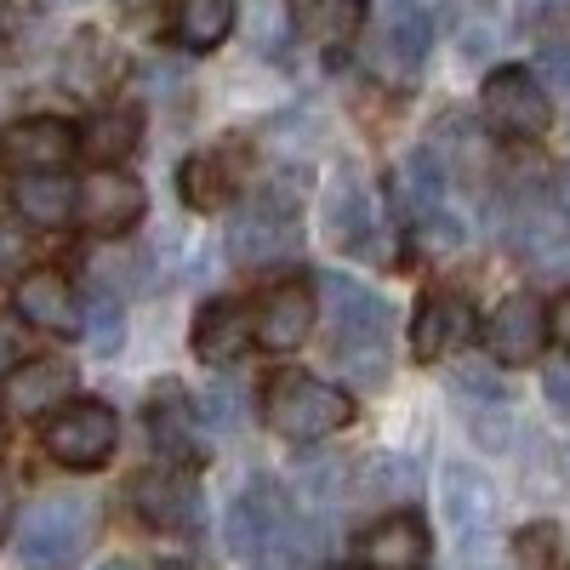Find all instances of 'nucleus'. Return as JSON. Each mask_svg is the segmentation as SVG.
Returning a JSON list of instances; mask_svg holds the SVG:
<instances>
[{"mask_svg": "<svg viewBox=\"0 0 570 570\" xmlns=\"http://www.w3.org/2000/svg\"><path fill=\"white\" fill-rule=\"evenodd\" d=\"M468 570H508V564L497 559V548H480V553H468Z\"/></svg>", "mask_w": 570, "mask_h": 570, "instance_id": "nucleus-40", "label": "nucleus"}, {"mask_svg": "<svg viewBox=\"0 0 570 570\" xmlns=\"http://www.w3.org/2000/svg\"><path fill=\"white\" fill-rule=\"evenodd\" d=\"M18 246H23L18 234H7V228H0V274H7V268L18 263Z\"/></svg>", "mask_w": 570, "mask_h": 570, "instance_id": "nucleus-39", "label": "nucleus"}, {"mask_svg": "<svg viewBox=\"0 0 570 570\" xmlns=\"http://www.w3.org/2000/svg\"><path fill=\"white\" fill-rule=\"evenodd\" d=\"M314 314H320V303H314V292H308L303 279L274 285V292L257 303V348H268V354H292L297 343H308Z\"/></svg>", "mask_w": 570, "mask_h": 570, "instance_id": "nucleus-15", "label": "nucleus"}, {"mask_svg": "<svg viewBox=\"0 0 570 570\" xmlns=\"http://www.w3.org/2000/svg\"><path fill=\"white\" fill-rule=\"evenodd\" d=\"M513 246L537 257V263H564L570 257V217H553V212H525L513 228Z\"/></svg>", "mask_w": 570, "mask_h": 570, "instance_id": "nucleus-28", "label": "nucleus"}, {"mask_svg": "<svg viewBox=\"0 0 570 570\" xmlns=\"http://www.w3.org/2000/svg\"><path fill=\"white\" fill-rule=\"evenodd\" d=\"M12 303H18V314H23L35 331H46V337H69V331H80L75 285H69V274H58V268H29V274H18Z\"/></svg>", "mask_w": 570, "mask_h": 570, "instance_id": "nucleus-13", "label": "nucleus"}, {"mask_svg": "<svg viewBox=\"0 0 570 570\" xmlns=\"http://www.w3.org/2000/svg\"><path fill=\"white\" fill-rule=\"evenodd\" d=\"M149 434H155V445L171 456V468H195V462L206 456V434L195 428V416H188V405H183L177 389H166V394L149 405Z\"/></svg>", "mask_w": 570, "mask_h": 570, "instance_id": "nucleus-24", "label": "nucleus"}, {"mask_svg": "<svg viewBox=\"0 0 570 570\" xmlns=\"http://www.w3.org/2000/svg\"><path fill=\"white\" fill-rule=\"evenodd\" d=\"M542 389H548V400H553V411L570 422V365H553L548 376H542Z\"/></svg>", "mask_w": 570, "mask_h": 570, "instance_id": "nucleus-33", "label": "nucleus"}, {"mask_svg": "<svg viewBox=\"0 0 570 570\" xmlns=\"http://www.w3.org/2000/svg\"><path fill=\"white\" fill-rule=\"evenodd\" d=\"M559 212H564V217H570V166H564V171H559Z\"/></svg>", "mask_w": 570, "mask_h": 570, "instance_id": "nucleus-41", "label": "nucleus"}, {"mask_svg": "<svg viewBox=\"0 0 570 570\" xmlns=\"http://www.w3.org/2000/svg\"><path fill=\"white\" fill-rule=\"evenodd\" d=\"M40 445L58 468H75V473H91L104 468L120 445V416L104 405V400H69L58 416H46L40 428Z\"/></svg>", "mask_w": 570, "mask_h": 570, "instance_id": "nucleus-3", "label": "nucleus"}, {"mask_svg": "<svg viewBox=\"0 0 570 570\" xmlns=\"http://www.w3.org/2000/svg\"><path fill=\"white\" fill-rule=\"evenodd\" d=\"M292 23L303 40L325 46V52H337L348 46L365 23V0H292Z\"/></svg>", "mask_w": 570, "mask_h": 570, "instance_id": "nucleus-23", "label": "nucleus"}, {"mask_svg": "<svg viewBox=\"0 0 570 570\" xmlns=\"http://www.w3.org/2000/svg\"><path fill=\"white\" fill-rule=\"evenodd\" d=\"M428 548H434V537H428L422 513H383L371 531L354 537V559L365 570H422Z\"/></svg>", "mask_w": 570, "mask_h": 570, "instance_id": "nucleus-12", "label": "nucleus"}, {"mask_svg": "<svg viewBox=\"0 0 570 570\" xmlns=\"http://www.w3.org/2000/svg\"><path fill=\"white\" fill-rule=\"evenodd\" d=\"M548 12H570V0H519V18H548Z\"/></svg>", "mask_w": 570, "mask_h": 570, "instance_id": "nucleus-35", "label": "nucleus"}, {"mask_svg": "<svg viewBox=\"0 0 570 570\" xmlns=\"http://www.w3.org/2000/svg\"><path fill=\"white\" fill-rule=\"evenodd\" d=\"M200 416L217 428V434H234V428H240V416H246V405H240V394H234V389H212L206 400H200Z\"/></svg>", "mask_w": 570, "mask_h": 570, "instance_id": "nucleus-32", "label": "nucleus"}, {"mask_svg": "<svg viewBox=\"0 0 570 570\" xmlns=\"http://www.w3.org/2000/svg\"><path fill=\"white\" fill-rule=\"evenodd\" d=\"M480 115L491 131L502 137H542L548 120H553V104H548V86L531 75V69H491L485 86H480Z\"/></svg>", "mask_w": 570, "mask_h": 570, "instance_id": "nucleus-6", "label": "nucleus"}, {"mask_svg": "<svg viewBox=\"0 0 570 570\" xmlns=\"http://www.w3.org/2000/svg\"><path fill=\"white\" fill-rule=\"evenodd\" d=\"M183 200L195 206V212H217L228 195H240V183H246V149L240 142H223V149H206L183 166Z\"/></svg>", "mask_w": 570, "mask_h": 570, "instance_id": "nucleus-18", "label": "nucleus"}, {"mask_svg": "<svg viewBox=\"0 0 570 570\" xmlns=\"http://www.w3.org/2000/svg\"><path fill=\"white\" fill-rule=\"evenodd\" d=\"M234 29V0H177V46H188V52H212V46H223Z\"/></svg>", "mask_w": 570, "mask_h": 570, "instance_id": "nucleus-25", "label": "nucleus"}, {"mask_svg": "<svg viewBox=\"0 0 570 570\" xmlns=\"http://www.w3.org/2000/svg\"><path fill=\"white\" fill-rule=\"evenodd\" d=\"M137 149V109H104V115H91L86 131H80V155H91L104 171L115 160H126Z\"/></svg>", "mask_w": 570, "mask_h": 570, "instance_id": "nucleus-26", "label": "nucleus"}, {"mask_svg": "<svg viewBox=\"0 0 570 570\" xmlns=\"http://www.w3.org/2000/svg\"><path fill=\"white\" fill-rule=\"evenodd\" d=\"M513 553H519V570H570V542L553 519H537L513 537Z\"/></svg>", "mask_w": 570, "mask_h": 570, "instance_id": "nucleus-29", "label": "nucleus"}, {"mask_svg": "<svg viewBox=\"0 0 570 570\" xmlns=\"http://www.w3.org/2000/svg\"><path fill=\"white\" fill-rule=\"evenodd\" d=\"M12 513H18V508H12V485H7V473H0V537L12 531Z\"/></svg>", "mask_w": 570, "mask_h": 570, "instance_id": "nucleus-38", "label": "nucleus"}, {"mask_svg": "<svg viewBox=\"0 0 570 570\" xmlns=\"http://www.w3.org/2000/svg\"><path fill=\"white\" fill-rule=\"evenodd\" d=\"M548 80H553L559 91H570V58H564V52H548Z\"/></svg>", "mask_w": 570, "mask_h": 570, "instance_id": "nucleus-37", "label": "nucleus"}, {"mask_svg": "<svg viewBox=\"0 0 570 570\" xmlns=\"http://www.w3.org/2000/svg\"><path fill=\"white\" fill-rule=\"evenodd\" d=\"M12 206H18V217H23V223H35V228H63V223L80 212V183H69L63 171L18 177Z\"/></svg>", "mask_w": 570, "mask_h": 570, "instance_id": "nucleus-21", "label": "nucleus"}, {"mask_svg": "<svg viewBox=\"0 0 570 570\" xmlns=\"http://www.w3.org/2000/svg\"><path fill=\"white\" fill-rule=\"evenodd\" d=\"M263 416L274 422V434L297 440V445H314L325 434H343V428L354 422V394H343L337 383H325V376H314V371H279L268 383Z\"/></svg>", "mask_w": 570, "mask_h": 570, "instance_id": "nucleus-2", "label": "nucleus"}, {"mask_svg": "<svg viewBox=\"0 0 570 570\" xmlns=\"http://www.w3.org/2000/svg\"><path fill=\"white\" fill-rule=\"evenodd\" d=\"M257 343V320L246 314V303H206L195 320V354L206 365H234Z\"/></svg>", "mask_w": 570, "mask_h": 570, "instance_id": "nucleus-19", "label": "nucleus"}, {"mask_svg": "<svg viewBox=\"0 0 570 570\" xmlns=\"http://www.w3.org/2000/svg\"><path fill=\"white\" fill-rule=\"evenodd\" d=\"M131 508L155 531H195L200 525V485L188 468H149L131 480Z\"/></svg>", "mask_w": 570, "mask_h": 570, "instance_id": "nucleus-10", "label": "nucleus"}, {"mask_svg": "<svg viewBox=\"0 0 570 570\" xmlns=\"http://www.w3.org/2000/svg\"><path fill=\"white\" fill-rule=\"evenodd\" d=\"M98 570H137L131 559H109V564H98Z\"/></svg>", "mask_w": 570, "mask_h": 570, "instance_id": "nucleus-42", "label": "nucleus"}, {"mask_svg": "<svg viewBox=\"0 0 570 570\" xmlns=\"http://www.w3.org/2000/svg\"><path fill=\"white\" fill-rule=\"evenodd\" d=\"M297 246V195L285 183H268L228 223V252L240 263H279Z\"/></svg>", "mask_w": 570, "mask_h": 570, "instance_id": "nucleus-4", "label": "nucleus"}, {"mask_svg": "<svg viewBox=\"0 0 570 570\" xmlns=\"http://www.w3.org/2000/svg\"><path fill=\"white\" fill-rule=\"evenodd\" d=\"M7 371H18V331L0 325V376H7Z\"/></svg>", "mask_w": 570, "mask_h": 570, "instance_id": "nucleus-36", "label": "nucleus"}, {"mask_svg": "<svg viewBox=\"0 0 570 570\" xmlns=\"http://www.w3.org/2000/svg\"><path fill=\"white\" fill-rule=\"evenodd\" d=\"M115 75H120V52H109L104 35H80V40L69 46L63 80H69L75 91H86V98H98V91H104Z\"/></svg>", "mask_w": 570, "mask_h": 570, "instance_id": "nucleus-27", "label": "nucleus"}, {"mask_svg": "<svg viewBox=\"0 0 570 570\" xmlns=\"http://www.w3.org/2000/svg\"><path fill=\"white\" fill-rule=\"evenodd\" d=\"M548 337H553L548 308H542V297H531V292L502 297V303L491 308V320H485V348H491L497 365H531Z\"/></svg>", "mask_w": 570, "mask_h": 570, "instance_id": "nucleus-9", "label": "nucleus"}, {"mask_svg": "<svg viewBox=\"0 0 570 570\" xmlns=\"http://www.w3.org/2000/svg\"><path fill=\"white\" fill-rule=\"evenodd\" d=\"M548 325H553V337H559V343H564V354H570V292L548 308Z\"/></svg>", "mask_w": 570, "mask_h": 570, "instance_id": "nucleus-34", "label": "nucleus"}, {"mask_svg": "<svg viewBox=\"0 0 570 570\" xmlns=\"http://www.w3.org/2000/svg\"><path fill=\"white\" fill-rule=\"evenodd\" d=\"M160 570H188V564H160Z\"/></svg>", "mask_w": 570, "mask_h": 570, "instance_id": "nucleus-43", "label": "nucleus"}, {"mask_svg": "<svg viewBox=\"0 0 570 570\" xmlns=\"http://www.w3.org/2000/svg\"><path fill=\"white\" fill-rule=\"evenodd\" d=\"M473 331H480V314H473L462 297H451V292H434V297H422V303H416V320H411V354H416L422 365H434V360H445L451 348H462Z\"/></svg>", "mask_w": 570, "mask_h": 570, "instance_id": "nucleus-14", "label": "nucleus"}, {"mask_svg": "<svg viewBox=\"0 0 570 570\" xmlns=\"http://www.w3.org/2000/svg\"><path fill=\"white\" fill-rule=\"evenodd\" d=\"M91 531H98V502H91V497H46V502H35L23 513L18 548H23L29 564L52 570V564L75 559L91 542Z\"/></svg>", "mask_w": 570, "mask_h": 570, "instance_id": "nucleus-5", "label": "nucleus"}, {"mask_svg": "<svg viewBox=\"0 0 570 570\" xmlns=\"http://www.w3.org/2000/svg\"><path fill=\"white\" fill-rule=\"evenodd\" d=\"M428 46H434V18H428L416 0H394L383 29H376L371 58H376L383 75H416L422 58H428Z\"/></svg>", "mask_w": 570, "mask_h": 570, "instance_id": "nucleus-16", "label": "nucleus"}, {"mask_svg": "<svg viewBox=\"0 0 570 570\" xmlns=\"http://www.w3.org/2000/svg\"><path fill=\"white\" fill-rule=\"evenodd\" d=\"M320 297H325V325H331L337 365L360 389H383L389 383V303L348 274H325Z\"/></svg>", "mask_w": 570, "mask_h": 570, "instance_id": "nucleus-1", "label": "nucleus"}, {"mask_svg": "<svg viewBox=\"0 0 570 570\" xmlns=\"http://www.w3.org/2000/svg\"><path fill=\"white\" fill-rule=\"evenodd\" d=\"M365 485H371V491L411 497V491H416V473H411V462H400V456H371V468H365Z\"/></svg>", "mask_w": 570, "mask_h": 570, "instance_id": "nucleus-31", "label": "nucleus"}, {"mask_svg": "<svg viewBox=\"0 0 570 570\" xmlns=\"http://www.w3.org/2000/svg\"><path fill=\"white\" fill-rule=\"evenodd\" d=\"M285 519H292V513H285V502H279V491L268 480L240 491V502L228 508V548H234V559L257 564L274 548V537L285 531Z\"/></svg>", "mask_w": 570, "mask_h": 570, "instance_id": "nucleus-17", "label": "nucleus"}, {"mask_svg": "<svg viewBox=\"0 0 570 570\" xmlns=\"http://www.w3.org/2000/svg\"><path fill=\"white\" fill-rule=\"evenodd\" d=\"M75 149H80V131L58 115H29V120L0 131V166H12L18 177L63 171Z\"/></svg>", "mask_w": 570, "mask_h": 570, "instance_id": "nucleus-8", "label": "nucleus"}, {"mask_svg": "<svg viewBox=\"0 0 570 570\" xmlns=\"http://www.w3.org/2000/svg\"><path fill=\"white\" fill-rule=\"evenodd\" d=\"M440 513H445V531L456 537L462 559L491 548V531H497V491L480 468L468 462H451L440 473Z\"/></svg>", "mask_w": 570, "mask_h": 570, "instance_id": "nucleus-7", "label": "nucleus"}, {"mask_svg": "<svg viewBox=\"0 0 570 570\" xmlns=\"http://www.w3.org/2000/svg\"><path fill=\"white\" fill-rule=\"evenodd\" d=\"M142 183L137 177H126V171H98V177H86L80 183V212H75V223L86 228V234H104V240H120L126 228H137L142 223Z\"/></svg>", "mask_w": 570, "mask_h": 570, "instance_id": "nucleus-11", "label": "nucleus"}, {"mask_svg": "<svg viewBox=\"0 0 570 570\" xmlns=\"http://www.w3.org/2000/svg\"><path fill=\"white\" fill-rule=\"evenodd\" d=\"M120 337H126L120 303H115L109 292H91V297H86V348L98 354V360H109V354L120 348Z\"/></svg>", "mask_w": 570, "mask_h": 570, "instance_id": "nucleus-30", "label": "nucleus"}, {"mask_svg": "<svg viewBox=\"0 0 570 570\" xmlns=\"http://www.w3.org/2000/svg\"><path fill=\"white\" fill-rule=\"evenodd\" d=\"M69 365H58V360H29V365H18L12 376H7V405L18 411V416H58L63 405H69Z\"/></svg>", "mask_w": 570, "mask_h": 570, "instance_id": "nucleus-20", "label": "nucleus"}, {"mask_svg": "<svg viewBox=\"0 0 570 570\" xmlns=\"http://www.w3.org/2000/svg\"><path fill=\"white\" fill-rule=\"evenodd\" d=\"M325 228H331V240L348 246V252H371V195H365V183L360 171H337V183H331V195H325Z\"/></svg>", "mask_w": 570, "mask_h": 570, "instance_id": "nucleus-22", "label": "nucleus"}]
</instances>
